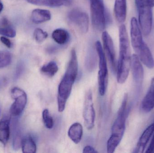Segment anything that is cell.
Masks as SVG:
<instances>
[{
    "label": "cell",
    "mask_w": 154,
    "mask_h": 153,
    "mask_svg": "<svg viewBox=\"0 0 154 153\" xmlns=\"http://www.w3.org/2000/svg\"><path fill=\"white\" fill-rule=\"evenodd\" d=\"M78 63L76 52L74 49L70 53V60L66 73L59 85L58 90V111L62 112L66 107L67 101L72 91L78 74Z\"/></svg>",
    "instance_id": "1"
},
{
    "label": "cell",
    "mask_w": 154,
    "mask_h": 153,
    "mask_svg": "<svg viewBox=\"0 0 154 153\" xmlns=\"http://www.w3.org/2000/svg\"><path fill=\"white\" fill-rule=\"evenodd\" d=\"M119 54L117 67V79L118 83L123 84L128 77L131 61L128 34L124 24L119 27Z\"/></svg>",
    "instance_id": "2"
},
{
    "label": "cell",
    "mask_w": 154,
    "mask_h": 153,
    "mask_svg": "<svg viewBox=\"0 0 154 153\" xmlns=\"http://www.w3.org/2000/svg\"><path fill=\"white\" fill-rule=\"evenodd\" d=\"M127 102L128 94H125L119 110L117 116L112 125L111 136L108 140L107 150L108 153L115 152L124 136L126 128Z\"/></svg>",
    "instance_id": "3"
},
{
    "label": "cell",
    "mask_w": 154,
    "mask_h": 153,
    "mask_svg": "<svg viewBox=\"0 0 154 153\" xmlns=\"http://www.w3.org/2000/svg\"><path fill=\"white\" fill-rule=\"evenodd\" d=\"M138 13L139 22L145 36L151 33L152 26V13L149 0H135Z\"/></svg>",
    "instance_id": "4"
},
{
    "label": "cell",
    "mask_w": 154,
    "mask_h": 153,
    "mask_svg": "<svg viewBox=\"0 0 154 153\" xmlns=\"http://www.w3.org/2000/svg\"><path fill=\"white\" fill-rule=\"evenodd\" d=\"M95 48L99 57V70L98 75L99 92L100 96H102L106 93L108 80L106 59V54L99 41H97L95 43Z\"/></svg>",
    "instance_id": "5"
},
{
    "label": "cell",
    "mask_w": 154,
    "mask_h": 153,
    "mask_svg": "<svg viewBox=\"0 0 154 153\" xmlns=\"http://www.w3.org/2000/svg\"><path fill=\"white\" fill-rule=\"evenodd\" d=\"M91 22L96 30L102 31L106 24V10L103 0H90Z\"/></svg>",
    "instance_id": "6"
},
{
    "label": "cell",
    "mask_w": 154,
    "mask_h": 153,
    "mask_svg": "<svg viewBox=\"0 0 154 153\" xmlns=\"http://www.w3.org/2000/svg\"><path fill=\"white\" fill-rule=\"evenodd\" d=\"M11 93L14 102L10 108V112L13 116H19L23 112L27 104V94L23 90L18 87L12 89Z\"/></svg>",
    "instance_id": "7"
},
{
    "label": "cell",
    "mask_w": 154,
    "mask_h": 153,
    "mask_svg": "<svg viewBox=\"0 0 154 153\" xmlns=\"http://www.w3.org/2000/svg\"><path fill=\"white\" fill-rule=\"evenodd\" d=\"M68 18L69 22L81 32H88L89 26V19L86 12L80 9H73L69 13Z\"/></svg>",
    "instance_id": "8"
},
{
    "label": "cell",
    "mask_w": 154,
    "mask_h": 153,
    "mask_svg": "<svg viewBox=\"0 0 154 153\" xmlns=\"http://www.w3.org/2000/svg\"><path fill=\"white\" fill-rule=\"evenodd\" d=\"M83 117L86 128L88 130L92 129L95 124V111L93 107L92 91L91 90H88L85 94Z\"/></svg>",
    "instance_id": "9"
},
{
    "label": "cell",
    "mask_w": 154,
    "mask_h": 153,
    "mask_svg": "<svg viewBox=\"0 0 154 153\" xmlns=\"http://www.w3.org/2000/svg\"><path fill=\"white\" fill-rule=\"evenodd\" d=\"M102 40L105 54L106 55L111 66L114 70H116V53L112 38L107 31H104L102 32Z\"/></svg>",
    "instance_id": "10"
},
{
    "label": "cell",
    "mask_w": 154,
    "mask_h": 153,
    "mask_svg": "<svg viewBox=\"0 0 154 153\" xmlns=\"http://www.w3.org/2000/svg\"><path fill=\"white\" fill-rule=\"evenodd\" d=\"M130 36L132 46L135 51L138 49L144 43L143 40L142 32L137 20L133 17L131 20Z\"/></svg>",
    "instance_id": "11"
},
{
    "label": "cell",
    "mask_w": 154,
    "mask_h": 153,
    "mask_svg": "<svg viewBox=\"0 0 154 153\" xmlns=\"http://www.w3.org/2000/svg\"><path fill=\"white\" fill-rule=\"evenodd\" d=\"M131 68L134 81L137 84H142L144 78L143 68L136 54L131 56Z\"/></svg>",
    "instance_id": "12"
},
{
    "label": "cell",
    "mask_w": 154,
    "mask_h": 153,
    "mask_svg": "<svg viewBox=\"0 0 154 153\" xmlns=\"http://www.w3.org/2000/svg\"><path fill=\"white\" fill-rule=\"evenodd\" d=\"M140 61L149 69L154 67V59L151 50L145 43L135 51Z\"/></svg>",
    "instance_id": "13"
},
{
    "label": "cell",
    "mask_w": 154,
    "mask_h": 153,
    "mask_svg": "<svg viewBox=\"0 0 154 153\" xmlns=\"http://www.w3.org/2000/svg\"><path fill=\"white\" fill-rule=\"evenodd\" d=\"M154 132V124L150 125L145 131L143 132L140 137L136 147L135 149L134 152L142 153L143 152L146 147L148 142Z\"/></svg>",
    "instance_id": "14"
},
{
    "label": "cell",
    "mask_w": 154,
    "mask_h": 153,
    "mask_svg": "<svg viewBox=\"0 0 154 153\" xmlns=\"http://www.w3.org/2000/svg\"><path fill=\"white\" fill-rule=\"evenodd\" d=\"M154 108V77L151 81L150 87L142 102V109L148 113Z\"/></svg>",
    "instance_id": "15"
},
{
    "label": "cell",
    "mask_w": 154,
    "mask_h": 153,
    "mask_svg": "<svg viewBox=\"0 0 154 153\" xmlns=\"http://www.w3.org/2000/svg\"><path fill=\"white\" fill-rule=\"evenodd\" d=\"M114 13L118 22H125L127 16L126 0H115Z\"/></svg>",
    "instance_id": "16"
},
{
    "label": "cell",
    "mask_w": 154,
    "mask_h": 153,
    "mask_svg": "<svg viewBox=\"0 0 154 153\" xmlns=\"http://www.w3.org/2000/svg\"><path fill=\"white\" fill-rule=\"evenodd\" d=\"M51 18V13L44 9H35L31 13V19L33 23L40 24L48 21Z\"/></svg>",
    "instance_id": "17"
},
{
    "label": "cell",
    "mask_w": 154,
    "mask_h": 153,
    "mask_svg": "<svg viewBox=\"0 0 154 153\" xmlns=\"http://www.w3.org/2000/svg\"><path fill=\"white\" fill-rule=\"evenodd\" d=\"M68 134L69 137L74 143H79L81 141L83 135V128L81 124L74 123L69 128Z\"/></svg>",
    "instance_id": "18"
},
{
    "label": "cell",
    "mask_w": 154,
    "mask_h": 153,
    "mask_svg": "<svg viewBox=\"0 0 154 153\" xmlns=\"http://www.w3.org/2000/svg\"><path fill=\"white\" fill-rule=\"evenodd\" d=\"M51 37L56 43L60 45L67 44L70 38L68 31L63 28L55 29L52 32Z\"/></svg>",
    "instance_id": "19"
},
{
    "label": "cell",
    "mask_w": 154,
    "mask_h": 153,
    "mask_svg": "<svg viewBox=\"0 0 154 153\" xmlns=\"http://www.w3.org/2000/svg\"><path fill=\"white\" fill-rule=\"evenodd\" d=\"M10 121L8 119H3L0 121V142L6 145L10 136Z\"/></svg>",
    "instance_id": "20"
},
{
    "label": "cell",
    "mask_w": 154,
    "mask_h": 153,
    "mask_svg": "<svg viewBox=\"0 0 154 153\" xmlns=\"http://www.w3.org/2000/svg\"><path fill=\"white\" fill-rule=\"evenodd\" d=\"M21 146L23 153H35L37 151L36 143L32 137L29 136L22 138Z\"/></svg>",
    "instance_id": "21"
},
{
    "label": "cell",
    "mask_w": 154,
    "mask_h": 153,
    "mask_svg": "<svg viewBox=\"0 0 154 153\" xmlns=\"http://www.w3.org/2000/svg\"><path fill=\"white\" fill-rule=\"evenodd\" d=\"M58 70V66L56 62L51 61L43 66L41 69V71L45 75L51 77L56 74Z\"/></svg>",
    "instance_id": "22"
},
{
    "label": "cell",
    "mask_w": 154,
    "mask_h": 153,
    "mask_svg": "<svg viewBox=\"0 0 154 153\" xmlns=\"http://www.w3.org/2000/svg\"><path fill=\"white\" fill-rule=\"evenodd\" d=\"M12 56L8 51H0V68H4L11 63Z\"/></svg>",
    "instance_id": "23"
},
{
    "label": "cell",
    "mask_w": 154,
    "mask_h": 153,
    "mask_svg": "<svg viewBox=\"0 0 154 153\" xmlns=\"http://www.w3.org/2000/svg\"><path fill=\"white\" fill-rule=\"evenodd\" d=\"M44 5L51 7H58L70 5L72 0H43Z\"/></svg>",
    "instance_id": "24"
},
{
    "label": "cell",
    "mask_w": 154,
    "mask_h": 153,
    "mask_svg": "<svg viewBox=\"0 0 154 153\" xmlns=\"http://www.w3.org/2000/svg\"><path fill=\"white\" fill-rule=\"evenodd\" d=\"M42 116L45 126L48 129H51L54 125V121L48 110L47 109L44 110L42 112Z\"/></svg>",
    "instance_id": "25"
},
{
    "label": "cell",
    "mask_w": 154,
    "mask_h": 153,
    "mask_svg": "<svg viewBox=\"0 0 154 153\" xmlns=\"http://www.w3.org/2000/svg\"><path fill=\"white\" fill-rule=\"evenodd\" d=\"M0 34L4 37L13 38L16 36V32L15 30L9 24L3 26V27L0 28Z\"/></svg>",
    "instance_id": "26"
},
{
    "label": "cell",
    "mask_w": 154,
    "mask_h": 153,
    "mask_svg": "<svg viewBox=\"0 0 154 153\" xmlns=\"http://www.w3.org/2000/svg\"><path fill=\"white\" fill-rule=\"evenodd\" d=\"M48 35L47 32L39 28H36L33 33L34 39L39 43L44 41L48 38Z\"/></svg>",
    "instance_id": "27"
},
{
    "label": "cell",
    "mask_w": 154,
    "mask_h": 153,
    "mask_svg": "<svg viewBox=\"0 0 154 153\" xmlns=\"http://www.w3.org/2000/svg\"><path fill=\"white\" fill-rule=\"evenodd\" d=\"M22 138L21 136V134L19 130H16V133L14 135L13 142V146L14 149L18 150L20 149L21 146V142Z\"/></svg>",
    "instance_id": "28"
},
{
    "label": "cell",
    "mask_w": 154,
    "mask_h": 153,
    "mask_svg": "<svg viewBox=\"0 0 154 153\" xmlns=\"http://www.w3.org/2000/svg\"><path fill=\"white\" fill-rule=\"evenodd\" d=\"M0 40L2 44H3L5 46L7 47L8 48H11V42L8 38L4 36H2L0 38Z\"/></svg>",
    "instance_id": "29"
},
{
    "label": "cell",
    "mask_w": 154,
    "mask_h": 153,
    "mask_svg": "<svg viewBox=\"0 0 154 153\" xmlns=\"http://www.w3.org/2000/svg\"><path fill=\"white\" fill-rule=\"evenodd\" d=\"M83 153H97V152L95 150L92 146H85L83 150Z\"/></svg>",
    "instance_id": "30"
},
{
    "label": "cell",
    "mask_w": 154,
    "mask_h": 153,
    "mask_svg": "<svg viewBox=\"0 0 154 153\" xmlns=\"http://www.w3.org/2000/svg\"><path fill=\"white\" fill-rule=\"evenodd\" d=\"M29 3L36 5H44L43 0H26Z\"/></svg>",
    "instance_id": "31"
},
{
    "label": "cell",
    "mask_w": 154,
    "mask_h": 153,
    "mask_svg": "<svg viewBox=\"0 0 154 153\" xmlns=\"http://www.w3.org/2000/svg\"><path fill=\"white\" fill-rule=\"evenodd\" d=\"M3 9V4L2 3V2L1 0H0V13L2 10Z\"/></svg>",
    "instance_id": "32"
},
{
    "label": "cell",
    "mask_w": 154,
    "mask_h": 153,
    "mask_svg": "<svg viewBox=\"0 0 154 153\" xmlns=\"http://www.w3.org/2000/svg\"><path fill=\"white\" fill-rule=\"evenodd\" d=\"M149 2H150V3H151V5L152 6H154V0H149Z\"/></svg>",
    "instance_id": "33"
},
{
    "label": "cell",
    "mask_w": 154,
    "mask_h": 153,
    "mask_svg": "<svg viewBox=\"0 0 154 153\" xmlns=\"http://www.w3.org/2000/svg\"><path fill=\"white\" fill-rule=\"evenodd\" d=\"M152 142L154 143V134L153 137L152 138Z\"/></svg>",
    "instance_id": "34"
}]
</instances>
